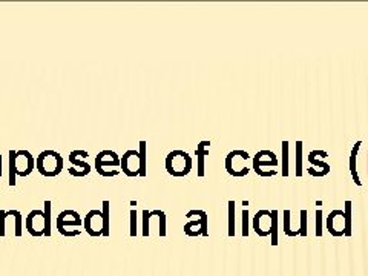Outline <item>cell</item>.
Segmentation results:
<instances>
[{"instance_id":"15","label":"cell","mask_w":368,"mask_h":276,"mask_svg":"<svg viewBox=\"0 0 368 276\" xmlns=\"http://www.w3.org/2000/svg\"><path fill=\"white\" fill-rule=\"evenodd\" d=\"M210 140H203L198 143V146L195 149V155H196V175L203 179L206 174V157L209 155V148H210Z\"/></svg>"},{"instance_id":"1","label":"cell","mask_w":368,"mask_h":276,"mask_svg":"<svg viewBox=\"0 0 368 276\" xmlns=\"http://www.w3.org/2000/svg\"><path fill=\"white\" fill-rule=\"evenodd\" d=\"M8 168H10V179L8 184L11 187L16 186L17 176H28L32 174V170L36 169V157L32 155L30 150L21 149L14 150L11 149L8 152Z\"/></svg>"},{"instance_id":"13","label":"cell","mask_w":368,"mask_h":276,"mask_svg":"<svg viewBox=\"0 0 368 276\" xmlns=\"http://www.w3.org/2000/svg\"><path fill=\"white\" fill-rule=\"evenodd\" d=\"M271 225H272V210L261 209L252 218V227L260 236L271 235Z\"/></svg>"},{"instance_id":"8","label":"cell","mask_w":368,"mask_h":276,"mask_svg":"<svg viewBox=\"0 0 368 276\" xmlns=\"http://www.w3.org/2000/svg\"><path fill=\"white\" fill-rule=\"evenodd\" d=\"M189 221L184 225V233L187 236H207L209 235V215L205 210L192 209L186 214Z\"/></svg>"},{"instance_id":"29","label":"cell","mask_w":368,"mask_h":276,"mask_svg":"<svg viewBox=\"0 0 368 276\" xmlns=\"http://www.w3.org/2000/svg\"><path fill=\"white\" fill-rule=\"evenodd\" d=\"M301 225H299V235L302 236H307V227H308V214L306 209L301 210Z\"/></svg>"},{"instance_id":"21","label":"cell","mask_w":368,"mask_h":276,"mask_svg":"<svg viewBox=\"0 0 368 276\" xmlns=\"http://www.w3.org/2000/svg\"><path fill=\"white\" fill-rule=\"evenodd\" d=\"M138 154H140V161H141V174L140 176L148 175V141L141 140L138 143Z\"/></svg>"},{"instance_id":"9","label":"cell","mask_w":368,"mask_h":276,"mask_svg":"<svg viewBox=\"0 0 368 276\" xmlns=\"http://www.w3.org/2000/svg\"><path fill=\"white\" fill-rule=\"evenodd\" d=\"M88 157H89V154L83 149H77V150H72V152H69L68 160L71 163V168L68 170L72 176L83 179V176H87L91 174L92 168H91V164L87 161Z\"/></svg>"},{"instance_id":"32","label":"cell","mask_w":368,"mask_h":276,"mask_svg":"<svg viewBox=\"0 0 368 276\" xmlns=\"http://www.w3.org/2000/svg\"><path fill=\"white\" fill-rule=\"evenodd\" d=\"M241 218H242V236H249V220H251V214H249L247 207L242 209Z\"/></svg>"},{"instance_id":"3","label":"cell","mask_w":368,"mask_h":276,"mask_svg":"<svg viewBox=\"0 0 368 276\" xmlns=\"http://www.w3.org/2000/svg\"><path fill=\"white\" fill-rule=\"evenodd\" d=\"M63 163H65V160H63L62 154H58L57 150L46 149V150H42V152L37 155L36 169L38 170V174L41 175L52 179V176H57L58 174L62 172Z\"/></svg>"},{"instance_id":"20","label":"cell","mask_w":368,"mask_h":276,"mask_svg":"<svg viewBox=\"0 0 368 276\" xmlns=\"http://www.w3.org/2000/svg\"><path fill=\"white\" fill-rule=\"evenodd\" d=\"M307 160H308V163H310L312 164V168H314V169H318V170H321V172L322 174H324V175H328V174H330V170H332V166H330V164H328L327 163V160H322V159H318V157H314L312 152L310 154H308V157H307Z\"/></svg>"},{"instance_id":"34","label":"cell","mask_w":368,"mask_h":276,"mask_svg":"<svg viewBox=\"0 0 368 276\" xmlns=\"http://www.w3.org/2000/svg\"><path fill=\"white\" fill-rule=\"evenodd\" d=\"M6 235V210L0 209V236Z\"/></svg>"},{"instance_id":"24","label":"cell","mask_w":368,"mask_h":276,"mask_svg":"<svg viewBox=\"0 0 368 276\" xmlns=\"http://www.w3.org/2000/svg\"><path fill=\"white\" fill-rule=\"evenodd\" d=\"M102 212H103V220H104V235H111V203L108 200H104L102 203Z\"/></svg>"},{"instance_id":"36","label":"cell","mask_w":368,"mask_h":276,"mask_svg":"<svg viewBox=\"0 0 368 276\" xmlns=\"http://www.w3.org/2000/svg\"><path fill=\"white\" fill-rule=\"evenodd\" d=\"M0 176H2V154H0Z\"/></svg>"},{"instance_id":"17","label":"cell","mask_w":368,"mask_h":276,"mask_svg":"<svg viewBox=\"0 0 368 276\" xmlns=\"http://www.w3.org/2000/svg\"><path fill=\"white\" fill-rule=\"evenodd\" d=\"M11 221L12 227H14V235L16 236H22L23 233V216L16 209L6 210V222Z\"/></svg>"},{"instance_id":"2","label":"cell","mask_w":368,"mask_h":276,"mask_svg":"<svg viewBox=\"0 0 368 276\" xmlns=\"http://www.w3.org/2000/svg\"><path fill=\"white\" fill-rule=\"evenodd\" d=\"M164 166H166V172L169 175L175 176V179H183V176L189 175L190 170H192L194 160L186 150L175 149L168 154Z\"/></svg>"},{"instance_id":"18","label":"cell","mask_w":368,"mask_h":276,"mask_svg":"<svg viewBox=\"0 0 368 276\" xmlns=\"http://www.w3.org/2000/svg\"><path fill=\"white\" fill-rule=\"evenodd\" d=\"M302 149H304V143L297 141L295 143V175L301 179L304 174V164H302Z\"/></svg>"},{"instance_id":"31","label":"cell","mask_w":368,"mask_h":276,"mask_svg":"<svg viewBox=\"0 0 368 276\" xmlns=\"http://www.w3.org/2000/svg\"><path fill=\"white\" fill-rule=\"evenodd\" d=\"M129 230H130V236H137V222H138V218H137V210L135 209H130L129 212Z\"/></svg>"},{"instance_id":"33","label":"cell","mask_w":368,"mask_h":276,"mask_svg":"<svg viewBox=\"0 0 368 276\" xmlns=\"http://www.w3.org/2000/svg\"><path fill=\"white\" fill-rule=\"evenodd\" d=\"M314 216H317V236H321L322 235V221H324V212H322V209H317Z\"/></svg>"},{"instance_id":"12","label":"cell","mask_w":368,"mask_h":276,"mask_svg":"<svg viewBox=\"0 0 368 276\" xmlns=\"http://www.w3.org/2000/svg\"><path fill=\"white\" fill-rule=\"evenodd\" d=\"M83 227L89 236H103L104 235V220L102 209H92L83 218Z\"/></svg>"},{"instance_id":"25","label":"cell","mask_w":368,"mask_h":276,"mask_svg":"<svg viewBox=\"0 0 368 276\" xmlns=\"http://www.w3.org/2000/svg\"><path fill=\"white\" fill-rule=\"evenodd\" d=\"M282 150V176H288V152H290V143L287 140L281 144Z\"/></svg>"},{"instance_id":"23","label":"cell","mask_w":368,"mask_h":276,"mask_svg":"<svg viewBox=\"0 0 368 276\" xmlns=\"http://www.w3.org/2000/svg\"><path fill=\"white\" fill-rule=\"evenodd\" d=\"M278 229H279V212L276 209L272 210V225H271V238L272 244H278Z\"/></svg>"},{"instance_id":"16","label":"cell","mask_w":368,"mask_h":276,"mask_svg":"<svg viewBox=\"0 0 368 276\" xmlns=\"http://www.w3.org/2000/svg\"><path fill=\"white\" fill-rule=\"evenodd\" d=\"M360 146H363V141H356L354 143V146L352 148V152H350V174H352V179L354 181V184L356 186H363V181H360L359 179V174H358V169H356V161H358V152Z\"/></svg>"},{"instance_id":"28","label":"cell","mask_w":368,"mask_h":276,"mask_svg":"<svg viewBox=\"0 0 368 276\" xmlns=\"http://www.w3.org/2000/svg\"><path fill=\"white\" fill-rule=\"evenodd\" d=\"M51 200H45L43 203V210H45V216H46V235L45 236H51Z\"/></svg>"},{"instance_id":"19","label":"cell","mask_w":368,"mask_h":276,"mask_svg":"<svg viewBox=\"0 0 368 276\" xmlns=\"http://www.w3.org/2000/svg\"><path fill=\"white\" fill-rule=\"evenodd\" d=\"M352 218H353V203L350 200H347L344 203V222H345V230L344 236H352Z\"/></svg>"},{"instance_id":"7","label":"cell","mask_w":368,"mask_h":276,"mask_svg":"<svg viewBox=\"0 0 368 276\" xmlns=\"http://www.w3.org/2000/svg\"><path fill=\"white\" fill-rule=\"evenodd\" d=\"M249 159H251V155H249L247 150L242 149L230 150L225 160L226 172L230 176H235V179H242V176H246L249 174V170H251L247 168Z\"/></svg>"},{"instance_id":"35","label":"cell","mask_w":368,"mask_h":276,"mask_svg":"<svg viewBox=\"0 0 368 276\" xmlns=\"http://www.w3.org/2000/svg\"><path fill=\"white\" fill-rule=\"evenodd\" d=\"M312 154H313L314 157H318V159H322V160H327V159H328V152H327V150L314 149V150H312Z\"/></svg>"},{"instance_id":"30","label":"cell","mask_w":368,"mask_h":276,"mask_svg":"<svg viewBox=\"0 0 368 276\" xmlns=\"http://www.w3.org/2000/svg\"><path fill=\"white\" fill-rule=\"evenodd\" d=\"M154 212L160 222V236H166V214L163 210H154Z\"/></svg>"},{"instance_id":"27","label":"cell","mask_w":368,"mask_h":276,"mask_svg":"<svg viewBox=\"0 0 368 276\" xmlns=\"http://www.w3.org/2000/svg\"><path fill=\"white\" fill-rule=\"evenodd\" d=\"M150 218H152V212L150 210H146L144 209L141 212V229H143V235L144 236H149L150 235V230H149V222H150Z\"/></svg>"},{"instance_id":"6","label":"cell","mask_w":368,"mask_h":276,"mask_svg":"<svg viewBox=\"0 0 368 276\" xmlns=\"http://www.w3.org/2000/svg\"><path fill=\"white\" fill-rule=\"evenodd\" d=\"M83 226V218L77 210L67 209L62 210L57 216L56 227L58 230V233L63 236H77L82 233V230H77L78 227Z\"/></svg>"},{"instance_id":"22","label":"cell","mask_w":368,"mask_h":276,"mask_svg":"<svg viewBox=\"0 0 368 276\" xmlns=\"http://www.w3.org/2000/svg\"><path fill=\"white\" fill-rule=\"evenodd\" d=\"M282 230H284V233L288 236L299 235V230H295L292 227V212L288 209L282 212Z\"/></svg>"},{"instance_id":"26","label":"cell","mask_w":368,"mask_h":276,"mask_svg":"<svg viewBox=\"0 0 368 276\" xmlns=\"http://www.w3.org/2000/svg\"><path fill=\"white\" fill-rule=\"evenodd\" d=\"M227 216H229V222H227L229 236H233L235 235V201L233 200L227 201Z\"/></svg>"},{"instance_id":"10","label":"cell","mask_w":368,"mask_h":276,"mask_svg":"<svg viewBox=\"0 0 368 276\" xmlns=\"http://www.w3.org/2000/svg\"><path fill=\"white\" fill-rule=\"evenodd\" d=\"M120 169L124 175L129 176V179L140 176L141 161H140V154H138V149H129L123 154V157L120 159Z\"/></svg>"},{"instance_id":"5","label":"cell","mask_w":368,"mask_h":276,"mask_svg":"<svg viewBox=\"0 0 368 276\" xmlns=\"http://www.w3.org/2000/svg\"><path fill=\"white\" fill-rule=\"evenodd\" d=\"M120 159L122 157L118 155L115 150H111V149L100 150V152L95 155L94 169L97 170L98 175L106 176V179L117 176L122 172L120 169H117V168H120Z\"/></svg>"},{"instance_id":"11","label":"cell","mask_w":368,"mask_h":276,"mask_svg":"<svg viewBox=\"0 0 368 276\" xmlns=\"http://www.w3.org/2000/svg\"><path fill=\"white\" fill-rule=\"evenodd\" d=\"M25 229L32 236H45L46 235V216L45 210L34 209L26 215Z\"/></svg>"},{"instance_id":"14","label":"cell","mask_w":368,"mask_h":276,"mask_svg":"<svg viewBox=\"0 0 368 276\" xmlns=\"http://www.w3.org/2000/svg\"><path fill=\"white\" fill-rule=\"evenodd\" d=\"M325 220H327L325 227L328 232H330L333 236H344V230H345L344 210H341V209L332 210Z\"/></svg>"},{"instance_id":"37","label":"cell","mask_w":368,"mask_h":276,"mask_svg":"<svg viewBox=\"0 0 368 276\" xmlns=\"http://www.w3.org/2000/svg\"><path fill=\"white\" fill-rule=\"evenodd\" d=\"M367 175H368V152H367Z\"/></svg>"},{"instance_id":"4","label":"cell","mask_w":368,"mask_h":276,"mask_svg":"<svg viewBox=\"0 0 368 276\" xmlns=\"http://www.w3.org/2000/svg\"><path fill=\"white\" fill-rule=\"evenodd\" d=\"M279 160L273 150L262 149L258 150L252 159V169L256 175L262 176V179H268V176L278 175Z\"/></svg>"}]
</instances>
